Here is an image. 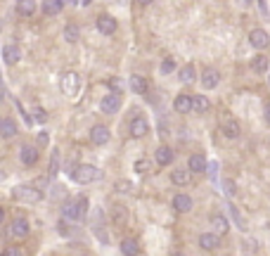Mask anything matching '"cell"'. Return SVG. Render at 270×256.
<instances>
[{
    "label": "cell",
    "instance_id": "obj_29",
    "mask_svg": "<svg viewBox=\"0 0 270 256\" xmlns=\"http://www.w3.org/2000/svg\"><path fill=\"white\" fill-rule=\"evenodd\" d=\"M112 221H114V225H126L128 214H126V209L121 204H114V207H112Z\"/></svg>",
    "mask_w": 270,
    "mask_h": 256
},
{
    "label": "cell",
    "instance_id": "obj_7",
    "mask_svg": "<svg viewBox=\"0 0 270 256\" xmlns=\"http://www.w3.org/2000/svg\"><path fill=\"white\" fill-rule=\"evenodd\" d=\"M100 109L104 112V114H116V112L121 109V97H119V93L104 95L102 102H100Z\"/></svg>",
    "mask_w": 270,
    "mask_h": 256
},
{
    "label": "cell",
    "instance_id": "obj_37",
    "mask_svg": "<svg viewBox=\"0 0 270 256\" xmlns=\"http://www.w3.org/2000/svg\"><path fill=\"white\" fill-rule=\"evenodd\" d=\"M45 119H47V114H45V112H43V109H36V121H40V124H43Z\"/></svg>",
    "mask_w": 270,
    "mask_h": 256
},
{
    "label": "cell",
    "instance_id": "obj_39",
    "mask_svg": "<svg viewBox=\"0 0 270 256\" xmlns=\"http://www.w3.org/2000/svg\"><path fill=\"white\" fill-rule=\"evenodd\" d=\"M265 121H268V124H270V102H268V105H265Z\"/></svg>",
    "mask_w": 270,
    "mask_h": 256
},
{
    "label": "cell",
    "instance_id": "obj_38",
    "mask_svg": "<svg viewBox=\"0 0 270 256\" xmlns=\"http://www.w3.org/2000/svg\"><path fill=\"white\" fill-rule=\"evenodd\" d=\"M3 254H5V256H17V254H22V251H19V249H5Z\"/></svg>",
    "mask_w": 270,
    "mask_h": 256
},
{
    "label": "cell",
    "instance_id": "obj_6",
    "mask_svg": "<svg viewBox=\"0 0 270 256\" xmlns=\"http://www.w3.org/2000/svg\"><path fill=\"white\" fill-rule=\"evenodd\" d=\"M116 29H119V24H116V19L112 15H100L97 17V31H100L102 36H114Z\"/></svg>",
    "mask_w": 270,
    "mask_h": 256
},
{
    "label": "cell",
    "instance_id": "obj_19",
    "mask_svg": "<svg viewBox=\"0 0 270 256\" xmlns=\"http://www.w3.org/2000/svg\"><path fill=\"white\" fill-rule=\"evenodd\" d=\"M218 81H221V74H218L216 69H206L201 74V85H204L206 90H213L218 85Z\"/></svg>",
    "mask_w": 270,
    "mask_h": 256
},
{
    "label": "cell",
    "instance_id": "obj_12",
    "mask_svg": "<svg viewBox=\"0 0 270 256\" xmlns=\"http://www.w3.org/2000/svg\"><path fill=\"white\" fill-rule=\"evenodd\" d=\"M206 166H208V162H206V157L204 155H192L190 159H187V169L192 171V173H206Z\"/></svg>",
    "mask_w": 270,
    "mask_h": 256
},
{
    "label": "cell",
    "instance_id": "obj_8",
    "mask_svg": "<svg viewBox=\"0 0 270 256\" xmlns=\"http://www.w3.org/2000/svg\"><path fill=\"white\" fill-rule=\"evenodd\" d=\"M29 230H31V225H29L26 218H15L12 225H10V235H12L15 240H24V237L29 235Z\"/></svg>",
    "mask_w": 270,
    "mask_h": 256
},
{
    "label": "cell",
    "instance_id": "obj_36",
    "mask_svg": "<svg viewBox=\"0 0 270 256\" xmlns=\"http://www.w3.org/2000/svg\"><path fill=\"white\" fill-rule=\"evenodd\" d=\"M223 190H225V194H228V197H232V194H235V183H232L230 178L223 180Z\"/></svg>",
    "mask_w": 270,
    "mask_h": 256
},
{
    "label": "cell",
    "instance_id": "obj_26",
    "mask_svg": "<svg viewBox=\"0 0 270 256\" xmlns=\"http://www.w3.org/2000/svg\"><path fill=\"white\" fill-rule=\"evenodd\" d=\"M17 12L22 17H31L36 12V0H17Z\"/></svg>",
    "mask_w": 270,
    "mask_h": 256
},
{
    "label": "cell",
    "instance_id": "obj_20",
    "mask_svg": "<svg viewBox=\"0 0 270 256\" xmlns=\"http://www.w3.org/2000/svg\"><path fill=\"white\" fill-rule=\"evenodd\" d=\"M173 209L180 211V214H187L192 209V197L190 194H176L173 197Z\"/></svg>",
    "mask_w": 270,
    "mask_h": 256
},
{
    "label": "cell",
    "instance_id": "obj_10",
    "mask_svg": "<svg viewBox=\"0 0 270 256\" xmlns=\"http://www.w3.org/2000/svg\"><path fill=\"white\" fill-rule=\"evenodd\" d=\"M173 159H176V152H173L169 145H161V147L156 149L154 162L159 164V166H171V164H173Z\"/></svg>",
    "mask_w": 270,
    "mask_h": 256
},
{
    "label": "cell",
    "instance_id": "obj_31",
    "mask_svg": "<svg viewBox=\"0 0 270 256\" xmlns=\"http://www.w3.org/2000/svg\"><path fill=\"white\" fill-rule=\"evenodd\" d=\"M211 223H213L216 235H225L228 230H230V225H228V218H225V216H213V218H211Z\"/></svg>",
    "mask_w": 270,
    "mask_h": 256
},
{
    "label": "cell",
    "instance_id": "obj_34",
    "mask_svg": "<svg viewBox=\"0 0 270 256\" xmlns=\"http://www.w3.org/2000/svg\"><path fill=\"white\" fill-rule=\"evenodd\" d=\"M173 71H176V62H173V60H164L161 62V74H173Z\"/></svg>",
    "mask_w": 270,
    "mask_h": 256
},
{
    "label": "cell",
    "instance_id": "obj_17",
    "mask_svg": "<svg viewBox=\"0 0 270 256\" xmlns=\"http://www.w3.org/2000/svg\"><path fill=\"white\" fill-rule=\"evenodd\" d=\"M192 178V171L190 169H173L171 171V183L173 185H187Z\"/></svg>",
    "mask_w": 270,
    "mask_h": 256
},
{
    "label": "cell",
    "instance_id": "obj_11",
    "mask_svg": "<svg viewBox=\"0 0 270 256\" xmlns=\"http://www.w3.org/2000/svg\"><path fill=\"white\" fill-rule=\"evenodd\" d=\"M128 131H131L133 138H142V135H147V131H149V124H147V119L135 117L131 121V126H128Z\"/></svg>",
    "mask_w": 270,
    "mask_h": 256
},
{
    "label": "cell",
    "instance_id": "obj_32",
    "mask_svg": "<svg viewBox=\"0 0 270 256\" xmlns=\"http://www.w3.org/2000/svg\"><path fill=\"white\" fill-rule=\"evenodd\" d=\"M107 85L112 88V93H124V81H121V78H116V76L109 78Z\"/></svg>",
    "mask_w": 270,
    "mask_h": 256
},
{
    "label": "cell",
    "instance_id": "obj_24",
    "mask_svg": "<svg viewBox=\"0 0 270 256\" xmlns=\"http://www.w3.org/2000/svg\"><path fill=\"white\" fill-rule=\"evenodd\" d=\"M208 109H211V102H208L206 95H194V97H192V112L206 114Z\"/></svg>",
    "mask_w": 270,
    "mask_h": 256
},
{
    "label": "cell",
    "instance_id": "obj_1",
    "mask_svg": "<svg viewBox=\"0 0 270 256\" xmlns=\"http://www.w3.org/2000/svg\"><path fill=\"white\" fill-rule=\"evenodd\" d=\"M71 178L76 180V183H81V185H88V183L102 178V171L95 169L93 164H81V166H76V169L71 171Z\"/></svg>",
    "mask_w": 270,
    "mask_h": 256
},
{
    "label": "cell",
    "instance_id": "obj_35",
    "mask_svg": "<svg viewBox=\"0 0 270 256\" xmlns=\"http://www.w3.org/2000/svg\"><path fill=\"white\" fill-rule=\"evenodd\" d=\"M135 171H138V173H147V171H149V162H147V159H138V162H135Z\"/></svg>",
    "mask_w": 270,
    "mask_h": 256
},
{
    "label": "cell",
    "instance_id": "obj_5",
    "mask_svg": "<svg viewBox=\"0 0 270 256\" xmlns=\"http://www.w3.org/2000/svg\"><path fill=\"white\" fill-rule=\"evenodd\" d=\"M78 88H81V78H78L76 71H67L62 76V93L64 95H76Z\"/></svg>",
    "mask_w": 270,
    "mask_h": 256
},
{
    "label": "cell",
    "instance_id": "obj_28",
    "mask_svg": "<svg viewBox=\"0 0 270 256\" xmlns=\"http://www.w3.org/2000/svg\"><path fill=\"white\" fill-rule=\"evenodd\" d=\"M180 83H185V85H190V83H194V78H197V69H194L192 64H185L183 69H180Z\"/></svg>",
    "mask_w": 270,
    "mask_h": 256
},
{
    "label": "cell",
    "instance_id": "obj_41",
    "mask_svg": "<svg viewBox=\"0 0 270 256\" xmlns=\"http://www.w3.org/2000/svg\"><path fill=\"white\" fill-rule=\"evenodd\" d=\"M149 3H152V0H138V5H142V8H145V5H149Z\"/></svg>",
    "mask_w": 270,
    "mask_h": 256
},
{
    "label": "cell",
    "instance_id": "obj_21",
    "mask_svg": "<svg viewBox=\"0 0 270 256\" xmlns=\"http://www.w3.org/2000/svg\"><path fill=\"white\" fill-rule=\"evenodd\" d=\"M173 109L180 112V114H190L192 112V97L190 95H178L176 100H173Z\"/></svg>",
    "mask_w": 270,
    "mask_h": 256
},
{
    "label": "cell",
    "instance_id": "obj_4",
    "mask_svg": "<svg viewBox=\"0 0 270 256\" xmlns=\"http://www.w3.org/2000/svg\"><path fill=\"white\" fill-rule=\"evenodd\" d=\"M221 131H223V135L225 138H230V140H235V138H239V124H237V119H232L228 112H225L223 117H221Z\"/></svg>",
    "mask_w": 270,
    "mask_h": 256
},
{
    "label": "cell",
    "instance_id": "obj_43",
    "mask_svg": "<svg viewBox=\"0 0 270 256\" xmlns=\"http://www.w3.org/2000/svg\"><path fill=\"white\" fill-rule=\"evenodd\" d=\"M90 3H93V0H81V5H90Z\"/></svg>",
    "mask_w": 270,
    "mask_h": 256
},
{
    "label": "cell",
    "instance_id": "obj_18",
    "mask_svg": "<svg viewBox=\"0 0 270 256\" xmlns=\"http://www.w3.org/2000/svg\"><path fill=\"white\" fill-rule=\"evenodd\" d=\"M3 60H5V64L12 67V64H17L19 60H22V50H19L17 45H5L3 47Z\"/></svg>",
    "mask_w": 270,
    "mask_h": 256
},
{
    "label": "cell",
    "instance_id": "obj_13",
    "mask_svg": "<svg viewBox=\"0 0 270 256\" xmlns=\"http://www.w3.org/2000/svg\"><path fill=\"white\" fill-rule=\"evenodd\" d=\"M90 142H93V145H107L109 142L107 126H93V131H90Z\"/></svg>",
    "mask_w": 270,
    "mask_h": 256
},
{
    "label": "cell",
    "instance_id": "obj_9",
    "mask_svg": "<svg viewBox=\"0 0 270 256\" xmlns=\"http://www.w3.org/2000/svg\"><path fill=\"white\" fill-rule=\"evenodd\" d=\"M249 43L256 47V50H265L270 45V36L263 29H254V31L249 33Z\"/></svg>",
    "mask_w": 270,
    "mask_h": 256
},
{
    "label": "cell",
    "instance_id": "obj_3",
    "mask_svg": "<svg viewBox=\"0 0 270 256\" xmlns=\"http://www.w3.org/2000/svg\"><path fill=\"white\" fill-rule=\"evenodd\" d=\"M83 211H88V199L85 197H78L76 202H67L62 207V216L69 218V221H78L83 216Z\"/></svg>",
    "mask_w": 270,
    "mask_h": 256
},
{
    "label": "cell",
    "instance_id": "obj_14",
    "mask_svg": "<svg viewBox=\"0 0 270 256\" xmlns=\"http://www.w3.org/2000/svg\"><path fill=\"white\" fill-rule=\"evenodd\" d=\"M38 149L33 147V145H24L22 152H19V159H22V164H26V166H33V164H38Z\"/></svg>",
    "mask_w": 270,
    "mask_h": 256
},
{
    "label": "cell",
    "instance_id": "obj_23",
    "mask_svg": "<svg viewBox=\"0 0 270 256\" xmlns=\"http://www.w3.org/2000/svg\"><path fill=\"white\" fill-rule=\"evenodd\" d=\"M62 8H64V0H43V12H45L47 17L60 15Z\"/></svg>",
    "mask_w": 270,
    "mask_h": 256
},
{
    "label": "cell",
    "instance_id": "obj_33",
    "mask_svg": "<svg viewBox=\"0 0 270 256\" xmlns=\"http://www.w3.org/2000/svg\"><path fill=\"white\" fill-rule=\"evenodd\" d=\"M57 171H60V152L55 149V152H52V162H50V176H55Z\"/></svg>",
    "mask_w": 270,
    "mask_h": 256
},
{
    "label": "cell",
    "instance_id": "obj_16",
    "mask_svg": "<svg viewBox=\"0 0 270 256\" xmlns=\"http://www.w3.org/2000/svg\"><path fill=\"white\" fill-rule=\"evenodd\" d=\"M199 247L204 249V251H213V249L221 247V240H218V235H213V233H204V235H199Z\"/></svg>",
    "mask_w": 270,
    "mask_h": 256
},
{
    "label": "cell",
    "instance_id": "obj_27",
    "mask_svg": "<svg viewBox=\"0 0 270 256\" xmlns=\"http://www.w3.org/2000/svg\"><path fill=\"white\" fill-rule=\"evenodd\" d=\"M121 251H124V254H128V256H138L142 249H140L138 240H133V237H126V240L121 242Z\"/></svg>",
    "mask_w": 270,
    "mask_h": 256
},
{
    "label": "cell",
    "instance_id": "obj_40",
    "mask_svg": "<svg viewBox=\"0 0 270 256\" xmlns=\"http://www.w3.org/2000/svg\"><path fill=\"white\" fill-rule=\"evenodd\" d=\"M38 140H40V142H43V145H45V142H47V133H40V135H38Z\"/></svg>",
    "mask_w": 270,
    "mask_h": 256
},
{
    "label": "cell",
    "instance_id": "obj_30",
    "mask_svg": "<svg viewBox=\"0 0 270 256\" xmlns=\"http://www.w3.org/2000/svg\"><path fill=\"white\" fill-rule=\"evenodd\" d=\"M78 38H81V29H78L76 24H67L64 26V40L67 43H76Z\"/></svg>",
    "mask_w": 270,
    "mask_h": 256
},
{
    "label": "cell",
    "instance_id": "obj_42",
    "mask_svg": "<svg viewBox=\"0 0 270 256\" xmlns=\"http://www.w3.org/2000/svg\"><path fill=\"white\" fill-rule=\"evenodd\" d=\"M3 218H5V209L0 207V223H3Z\"/></svg>",
    "mask_w": 270,
    "mask_h": 256
},
{
    "label": "cell",
    "instance_id": "obj_22",
    "mask_svg": "<svg viewBox=\"0 0 270 256\" xmlns=\"http://www.w3.org/2000/svg\"><path fill=\"white\" fill-rule=\"evenodd\" d=\"M17 135V124L12 119H0V138H15Z\"/></svg>",
    "mask_w": 270,
    "mask_h": 256
},
{
    "label": "cell",
    "instance_id": "obj_25",
    "mask_svg": "<svg viewBox=\"0 0 270 256\" xmlns=\"http://www.w3.org/2000/svg\"><path fill=\"white\" fill-rule=\"evenodd\" d=\"M270 67V60H268V55H256L254 60H251V69L256 71V74H265Z\"/></svg>",
    "mask_w": 270,
    "mask_h": 256
},
{
    "label": "cell",
    "instance_id": "obj_15",
    "mask_svg": "<svg viewBox=\"0 0 270 256\" xmlns=\"http://www.w3.org/2000/svg\"><path fill=\"white\" fill-rule=\"evenodd\" d=\"M128 85H131L133 93H138V95H145L147 90H149V83H147V78H145V76H140V74H133L131 81H128Z\"/></svg>",
    "mask_w": 270,
    "mask_h": 256
},
{
    "label": "cell",
    "instance_id": "obj_44",
    "mask_svg": "<svg viewBox=\"0 0 270 256\" xmlns=\"http://www.w3.org/2000/svg\"><path fill=\"white\" fill-rule=\"evenodd\" d=\"M69 3H74V5H76V3H78V0H69Z\"/></svg>",
    "mask_w": 270,
    "mask_h": 256
},
{
    "label": "cell",
    "instance_id": "obj_2",
    "mask_svg": "<svg viewBox=\"0 0 270 256\" xmlns=\"http://www.w3.org/2000/svg\"><path fill=\"white\" fill-rule=\"evenodd\" d=\"M12 197L15 199H19V202H26V204H36L43 199V192H40L38 187L33 185H17L15 190H12Z\"/></svg>",
    "mask_w": 270,
    "mask_h": 256
}]
</instances>
